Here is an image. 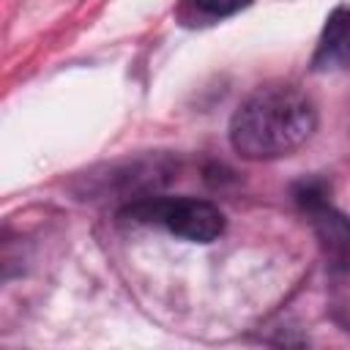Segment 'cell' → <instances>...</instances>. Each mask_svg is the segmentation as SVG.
Masks as SVG:
<instances>
[{
  "label": "cell",
  "mask_w": 350,
  "mask_h": 350,
  "mask_svg": "<svg viewBox=\"0 0 350 350\" xmlns=\"http://www.w3.org/2000/svg\"><path fill=\"white\" fill-rule=\"evenodd\" d=\"M317 129L314 101L295 85L252 93L230 120V145L241 159L271 161L298 150Z\"/></svg>",
  "instance_id": "obj_1"
},
{
  "label": "cell",
  "mask_w": 350,
  "mask_h": 350,
  "mask_svg": "<svg viewBox=\"0 0 350 350\" xmlns=\"http://www.w3.org/2000/svg\"><path fill=\"white\" fill-rule=\"evenodd\" d=\"M123 216L142 224H159L191 243H211L224 232V213L213 202L197 197H139Z\"/></svg>",
  "instance_id": "obj_2"
},
{
  "label": "cell",
  "mask_w": 350,
  "mask_h": 350,
  "mask_svg": "<svg viewBox=\"0 0 350 350\" xmlns=\"http://www.w3.org/2000/svg\"><path fill=\"white\" fill-rule=\"evenodd\" d=\"M295 197H298L304 213L309 216V221L320 238V246L325 249L331 268L336 273L350 276V219L342 211H336L325 200L323 189L314 183H309V186L304 183Z\"/></svg>",
  "instance_id": "obj_3"
},
{
  "label": "cell",
  "mask_w": 350,
  "mask_h": 350,
  "mask_svg": "<svg viewBox=\"0 0 350 350\" xmlns=\"http://www.w3.org/2000/svg\"><path fill=\"white\" fill-rule=\"evenodd\" d=\"M312 63L320 71L350 66V5H342L328 16Z\"/></svg>",
  "instance_id": "obj_4"
},
{
  "label": "cell",
  "mask_w": 350,
  "mask_h": 350,
  "mask_svg": "<svg viewBox=\"0 0 350 350\" xmlns=\"http://www.w3.org/2000/svg\"><path fill=\"white\" fill-rule=\"evenodd\" d=\"M246 5H252V0H183L180 16L200 19V22H216V19H227L238 14Z\"/></svg>",
  "instance_id": "obj_5"
}]
</instances>
